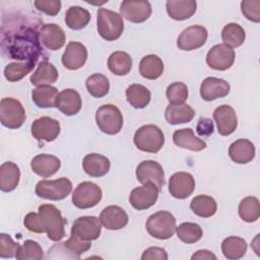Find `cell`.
<instances>
[{
  "instance_id": "cell-50",
  "label": "cell",
  "mask_w": 260,
  "mask_h": 260,
  "mask_svg": "<svg viewBox=\"0 0 260 260\" xmlns=\"http://www.w3.org/2000/svg\"><path fill=\"white\" fill-rule=\"evenodd\" d=\"M23 224L24 226L32 233H37V234H43L44 230L42 228L41 224V219H40V215L38 212H29L24 216L23 219Z\"/></svg>"
},
{
  "instance_id": "cell-33",
  "label": "cell",
  "mask_w": 260,
  "mask_h": 260,
  "mask_svg": "<svg viewBox=\"0 0 260 260\" xmlns=\"http://www.w3.org/2000/svg\"><path fill=\"white\" fill-rule=\"evenodd\" d=\"M58 94V89L55 86L42 85L32 89L31 100L39 108H54Z\"/></svg>"
},
{
  "instance_id": "cell-9",
  "label": "cell",
  "mask_w": 260,
  "mask_h": 260,
  "mask_svg": "<svg viewBox=\"0 0 260 260\" xmlns=\"http://www.w3.org/2000/svg\"><path fill=\"white\" fill-rule=\"evenodd\" d=\"M103 192L100 186L93 182H82L77 185L72 194V203L80 209L91 208L102 199Z\"/></svg>"
},
{
  "instance_id": "cell-8",
  "label": "cell",
  "mask_w": 260,
  "mask_h": 260,
  "mask_svg": "<svg viewBox=\"0 0 260 260\" xmlns=\"http://www.w3.org/2000/svg\"><path fill=\"white\" fill-rule=\"evenodd\" d=\"M26 119L21 103L13 98H4L0 102V121L9 129L20 128Z\"/></svg>"
},
{
  "instance_id": "cell-21",
  "label": "cell",
  "mask_w": 260,
  "mask_h": 260,
  "mask_svg": "<svg viewBox=\"0 0 260 260\" xmlns=\"http://www.w3.org/2000/svg\"><path fill=\"white\" fill-rule=\"evenodd\" d=\"M231 85L222 78L206 77L200 85V95L206 102L224 98L230 93Z\"/></svg>"
},
{
  "instance_id": "cell-18",
  "label": "cell",
  "mask_w": 260,
  "mask_h": 260,
  "mask_svg": "<svg viewBox=\"0 0 260 260\" xmlns=\"http://www.w3.org/2000/svg\"><path fill=\"white\" fill-rule=\"evenodd\" d=\"M213 119L217 126V132L221 136H228L235 132L238 127L236 111L229 105H221L213 112Z\"/></svg>"
},
{
  "instance_id": "cell-24",
  "label": "cell",
  "mask_w": 260,
  "mask_h": 260,
  "mask_svg": "<svg viewBox=\"0 0 260 260\" xmlns=\"http://www.w3.org/2000/svg\"><path fill=\"white\" fill-rule=\"evenodd\" d=\"M81 106L80 94L72 88H66L59 92L56 100V108L65 116L76 115L80 111Z\"/></svg>"
},
{
  "instance_id": "cell-27",
  "label": "cell",
  "mask_w": 260,
  "mask_h": 260,
  "mask_svg": "<svg viewBox=\"0 0 260 260\" xmlns=\"http://www.w3.org/2000/svg\"><path fill=\"white\" fill-rule=\"evenodd\" d=\"M173 141L177 146L192 151H201L206 148V142L196 137L191 128L176 130L173 134Z\"/></svg>"
},
{
  "instance_id": "cell-13",
  "label": "cell",
  "mask_w": 260,
  "mask_h": 260,
  "mask_svg": "<svg viewBox=\"0 0 260 260\" xmlns=\"http://www.w3.org/2000/svg\"><path fill=\"white\" fill-rule=\"evenodd\" d=\"M135 175L138 182L142 184L151 183L155 185L158 190H160L166 183L162 167L155 160L147 159L141 161L136 168Z\"/></svg>"
},
{
  "instance_id": "cell-44",
  "label": "cell",
  "mask_w": 260,
  "mask_h": 260,
  "mask_svg": "<svg viewBox=\"0 0 260 260\" xmlns=\"http://www.w3.org/2000/svg\"><path fill=\"white\" fill-rule=\"evenodd\" d=\"M178 238L186 244H194L198 242L203 235L202 229L195 222H183L176 228Z\"/></svg>"
},
{
  "instance_id": "cell-43",
  "label": "cell",
  "mask_w": 260,
  "mask_h": 260,
  "mask_svg": "<svg viewBox=\"0 0 260 260\" xmlns=\"http://www.w3.org/2000/svg\"><path fill=\"white\" fill-rule=\"evenodd\" d=\"M36 66L35 62H12L5 66L4 68V76L10 82H16L22 79L25 75H27Z\"/></svg>"
},
{
  "instance_id": "cell-16",
  "label": "cell",
  "mask_w": 260,
  "mask_h": 260,
  "mask_svg": "<svg viewBox=\"0 0 260 260\" xmlns=\"http://www.w3.org/2000/svg\"><path fill=\"white\" fill-rule=\"evenodd\" d=\"M60 124L57 120L51 117H41L36 119L30 127V132L34 138L38 141L52 142L60 134Z\"/></svg>"
},
{
  "instance_id": "cell-23",
  "label": "cell",
  "mask_w": 260,
  "mask_h": 260,
  "mask_svg": "<svg viewBox=\"0 0 260 260\" xmlns=\"http://www.w3.org/2000/svg\"><path fill=\"white\" fill-rule=\"evenodd\" d=\"M60 167V159L52 154H38L30 161L32 172L42 178H49L53 176L59 171Z\"/></svg>"
},
{
  "instance_id": "cell-29",
  "label": "cell",
  "mask_w": 260,
  "mask_h": 260,
  "mask_svg": "<svg viewBox=\"0 0 260 260\" xmlns=\"http://www.w3.org/2000/svg\"><path fill=\"white\" fill-rule=\"evenodd\" d=\"M58 79V70L49 61H42L38 65L36 71L31 74L29 81L35 86L50 85Z\"/></svg>"
},
{
  "instance_id": "cell-7",
  "label": "cell",
  "mask_w": 260,
  "mask_h": 260,
  "mask_svg": "<svg viewBox=\"0 0 260 260\" xmlns=\"http://www.w3.org/2000/svg\"><path fill=\"white\" fill-rule=\"evenodd\" d=\"M72 190V184L66 177H61L56 180H42L38 182L35 188L36 194L48 200H62L65 199Z\"/></svg>"
},
{
  "instance_id": "cell-2",
  "label": "cell",
  "mask_w": 260,
  "mask_h": 260,
  "mask_svg": "<svg viewBox=\"0 0 260 260\" xmlns=\"http://www.w3.org/2000/svg\"><path fill=\"white\" fill-rule=\"evenodd\" d=\"M41 224L48 239L53 242H59L65 236V219L61 211L53 204H42L38 208Z\"/></svg>"
},
{
  "instance_id": "cell-5",
  "label": "cell",
  "mask_w": 260,
  "mask_h": 260,
  "mask_svg": "<svg viewBox=\"0 0 260 260\" xmlns=\"http://www.w3.org/2000/svg\"><path fill=\"white\" fill-rule=\"evenodd\" d=\"M145 228L151 237L158 240H168L176 232V218L171 212L160 210L147 218Z\"/></svg>"
},
{
  "instance_id": "cell-35",
  "label": "cell",
  "mask_w": 260,
  "mask_h": 260,
  "mask_svg": "<svg viewBox=\"0 0 260 260\" xmlns=\"http://www.w3.org/2000/svg\"><path fill=\"white\" fill-rule=\"evenodd\" d=\"M127 102L135 109L145 108L151 99V93L148 88L142 84L134 83L127 87L126 91Z\"/></svg>"
},
{
  "instance_id": "cell-36",
  "label": "cell",
  "mask_w": 260,
  "mask_h": 260,
  "mask_svg": "<svg viewBox=\"0 0 260 260\" xmlns=\"http://www.w3.org/2000/svg\"><path fill=\"white\" fill-rule=\"evenodd\" d=\"M221 252L229 260H238L247 252V243L240 237H228L221 243Z\"/></svg>"
},
{
  "instance_id": "cell-4",
  "label": "cell",
  "mask_w": 260,
  "mask_h": 260,
  "mask_svg": "<svg viewBox=\"0 0 260 260\" xmlns=\"http://www.w3.org/2000/svg\"><path fill=\"white\" fill-rule=\"evenodd\" d=\"M96 26L98 32L104 40L116 41L124 30L123 17L115 11L102 7L98 10Z\"/></svg>"
},
{
  "instance_id": "cell-1",
  "label": "cell",
  "mask_w": 260,
  "mask_h": 260,
  "mask_svg": "<svg viewBox=\"0 0 260 260\" xmlns=\"http://www.w3.org/2000/svg\"><path fill=\"white\" fill-rule=\"evenodd\" d=\"M29 22H22L21 19H16V23L7 29V32L2 31V50L7 51L8 58L16 60H26L37 62L42 56V46L40 42V29L29 25Z\"/></svg>"
},
{
  "instance_id": "cell-31",
  "label": "cell",
  "mask_w": 260,
  "mask_h": 260,
  "mask_svg": "<svg viewBox=\"0 0 260 260\" xmlns=\"http://www.w3.org/2000/svg\"><path fill=\"white\" fill-rule=\"evenodd\" d=\"M195 116V111L186 104L169 105L165 112V118L171 125H178L190 122Z\"/></svg>"
},
{
  "instance_id": "cell-15",
  "label": "cell",
  "mask_w": 260,
  "mask_h": 260,
  "mask_svg": "<svg viewBox=\"0 0 260 260\" xmlns=\"http://www.w3.org/2000/svg\"><path fill=\"white\" fill-rule=\"evenodd\" d=\"M158 192L159 190L155 185L151 183H145L131 191L129 202L136 210L148 209L156 202Z\"/></svg>"
},
{
  "instance_id": "cell-39",
  "label": "cell",
  "mask_w": 260,
  "mask_h": 260,
  "mask_svg": "<svg viewBox=\"0 0 260 260\" xmlns=\"http://www.w3.org/2000/svg\"><path fill=\"white\" fill-rule=\"evenodd\" d=\"M221 39L223 45L234 49L243 45L246 39V34L240 24L231 22L223 26L221 30Z\"/></svg>"
},
{
  "instance_id": "cell-26",
  "label": "cell",
  "mask_w": 260,
  "mask_h": 260,
  "mask_svg": "<svg viewBox=\"0 0 260 260\" xmlns=\"http://www.w3.org/2000/svg\"><path fill=\"white\" fill-rule=\"evenodd\" d=\"M229 155L236 164H248L255 157V146L248 139H238L230 145Z\"/></svg>"
},
{
  "instance_id": "cell-48",
  "label": "cell",
  "mask_w": 260,
  "mask_h": 260,
  "mask_svg": "<svg viewBox=\"0 0 260 260\" xmlns=\"http://www.w3.org/2000/svg\"><path fill=\"white\" fill-rule=\"evenodd\" d=\"M19 245L15 243L7 234H0V257L12 258L15 257Z\"/></svg>"
},
{
  "instance_id": "cell-45",
  "label": "cell",
  "mask_w": 260,
  "mask_h": 260,
  "mask_svg": "<svg viewBox=\"0 0 260 260\" xmlns=\"http://www.w3.org/2000/svg\"><path fill=\"white\" fill-rule=\"evenodd\" d=\"M15 258L18 260H42L44 258V252L38 242L26 240L19 246Z\"/></svg>"
},
{
  "instance_id": "cell-19",
  "label": "cell",
  "mask_w": 260,
  "mask_h": 260,
  "mask_svg": "<svg viewBox=\"0 0 260 260\" xmlns=\"http://www.w3.org/2000/svg\"><path fill=\"white\" fill-rule=\"evenodd\" d=\"M40 42L50 51L61 49L66 41L64 30L56 23H47L40 28Z\"/></svg>"
},
{
  "instance_id": "cell-6",
  "label": "cell",
  "mask_w": 260,
  "mask_h": 260,
  "mask_svg": "<svg viewBox=\"0 0 260 260\" xmlns=\"http://www.w3.org/2000/svg\"><path fill=\"white\" fill-rule=\"evenodd\" d=\"M95 123L102 132L108 135H116L123 127V116L118 107L107 104L98 109Z\"/></svg>"
},
{
  "instance_id": "cell-30",
  "label": "cell",
  "mask_w": 260,
  "mask_h": 260,
  "mask_svg": "<svg viewBox=\"0 0 260 260\" xmlns=\"http://www.w3.org/2000/svg\"><path fill=\"white\" fill-rule=\"evenodd\" d=\"M20 171L12 161L3 162L0 167V189L3 192L13 191L19 183Z\"/></svg>"
},
{
  "instance_id": "cell-38",
  "label": "cell",
  "mask_w": 260,
  "mask_h": 260,
  "mask_svg": "<svg viewBox=\"0 0 260 260\" xmlns=\"http://www.w3.org/2000/svg\"><path fill=\"white\" fill-rule=\"evenodd\" d=\"M191 210L200 217H210L214 215L217 209L216 201L208 195L195 196L190 202Z\"/></svg>"
},
{
  "instance_id": "cell-14",
  "label": "cell",
  "mask_w": 260,
  "mask_h": 260,
  "mask_svg": "<svg viewBox=\"0 0 260 260\" xmlns=\"http://www.w3.org/2000/svg\"><path fill=\"white\" fill-rule=\"evenodd\" d=\"M235 58L236 54L234 49L223 44H217L207 52L206 63L213 70L224 71L232 67Z\"/></svg>"
},
{
  "instance_id": "cell-47",
  "label": "cell",
  "mask_w": 260,
  "mask_h": 260,
  "mask_svg": "<svg viewBox=\"0 0 260 260\" xmlns=\"http://www.w3.org/2000/svg\"><path fill=\"white\" fill-rule=\"evenodd\" d=\"M241 11L247 19L258 23L260 21V0L242 1Z\"/></svg>"
},
{
  "instance_id": "cell-53",
  "label": "cell",
  "mask_w": 260,
  "mask_h": 260,
  "mask_svg": "<svg viewBox=\"0 0 260 260\" xmlns=\"http://www.w3.org/2000/svg\"><path fill=\"white\" fill-rule=\"evenodd\" d=\"M191 259L192 260H195V259H206V260H216L217 257L210 251L208 250H198L196 253H194L192 256H191Z\"/></svg>"
},
{
  "instance_id": "cell-32",
  "label": "cell",
  "mask_w": 260,
  "mask_h": 260,
  "mask_svg": "<svg viewBox=\"0 0 260 260\" xmlns=\"http://www.w3.org/2000/svg\"><path fill=\"white\" fill-rule=\"evenodd\" d=\"M164 72L162 60L156 55H146L139 63V73L142 77L154 80L161 76Z\"/></svg>"
},
{
  "instance_id": "cell-52",
  "label": "cell",
  "mask_w": 260,
  "mask_h": 260,
  "mask_svg": "<svg viewBox=\"0 0 260 260\" xmlns=\"http://www.w3.org/2000/svg\"><path fill=\"white\" fill-rule=\"evenodd\" d=\"M214 125L209 118H200L196 125V132L201 137H207L213 133Z\"/></svg>"
},
{
  "instance_id": "cell-46",
  "label": "cell",
  "mask_w": 260,
  "mask_h": 260,
  "mask_svg": "<svg viewBox=\"0 0 260 260\" xmlns=\"http://www.w3.org/2000/svg\"><path fill=\"white\" fill-rule=\"evenodd\" d=\"M166 95L170 105L184 104L188 99V87L183 82H173L167 87Z\"/></svg>"
},
{
  "instance_id": "cell-17",
  "label": "cell",
  "mask_w": 260,
  "mask_h": 260,
  "mask_svg": "<svg viewBox=\"0 0 260 260\" xmlns=\"http://www.w3.org/2000/svg\"><path fill=\"white\" fill-rule=\"evenodd\" d=\"M195 189V179L187 172H178L170 177L169 192L177 199L188 198Z\"/></svg>"
},
{
  "instance_id": "cell-37",
  "label": "cell",
  "mask_w": 260,
  "mask_h": 260,
  "mask_svg": "<svg viewBox=\"0 0 260 260\" xmlns=\"http://www.w3.org/2000/svg\"><path fill=\"white\" fill-rule=\"evenodd\" d=\"M89 20L90 13L80 6H71L65 13V23L73 30L84 28L88 24Z\"/></svg>"
},
{
  "instance_id": "cell-22",
  "label": "cell",
  "mask_w": 260,
  "mask_h": 260,
  "mask_svg": "<svg viewBox=\"0 0 260 260\" xmlns=\"http://www.w3.org/2000/svg\"><path fill=\"white\" fill-rule=\"evenodd\" d=\"M126 211L117 205H110L104 208L100 214L102 224L111 231H117L125 228L128 223Z\"/></svg>"
},
{
  "instance_id": "cell-20",
  "label": "cell",
  "mask_w": 260,
  "mask_h": 260,
  "mask_svg": "<svg viewBox=\"0 0 260 260\" xmlns=\"http://www.w3.org/2000/svg\"><path fill=\"white\" fill-rule=\"evenodd\" d=\"M87 60V50L79 42H70L63 55L62 64L68 70H77L81 68Z\"/></svg>"
},
{
  "instance_id": "cell-42",
  "label": "cell",
  "mask_w": 260,
  "mask_h": 260,
  "mask_svg": "<svg viewBox=\"0 0 260 260\" xmlns=\"http://www.w3.org/2000/svg\"><path fill=\"white\" fill-rule=\"evenodd\" d=\"M85 86L89 94L98 99L107 95L110 90L109 79L101 73H94L88 76L85 80Z\"/></svg>"
},
{
  "instance_id": "cell-11",
  "label": "cell",
  "mask_w": 260,
  "mask_h": 260,
  "mask_svg": "<svg viewBox=\"0 0 260 260\" xmlns=\"http://www.w3.org/2000/svg\"><path fill=\"white\" fill-rule=\"evenodd\" d=\"M207 29L202 25H191L185 28L177 39V46L182 51H193L201 48L207 41Z\"/></svg>"
},
{
  "instance_id": "cell-10",
  "label": "cell",
  "mask_w": 260,
  "mask_h": 260,
  "mask_svg": "<svg viewBox=\"0 0 260 260\" xmlns=\"http://www.w3.org/2000/svg\"><path fill=\"white\" fill-rule=\"evenodd\" d=\"M102 232L100 218L92 215L80 216L76 218L71 228V235L82 241L96 240Z\"/></svg>"
},
{
  "instance_id": "cell-49",
  "label": "cell",
  "mask_w": 260,
  "mask_h": 260,
  "mask_svg": "<svg viewBox=\"0 0 260 260\" xmlns=\"http://www.w3.org/2000/svg\"><path fill=\"white\" fill-rule=\"evenodd\" d=\"M34 4L39 11L49 16H55L61 10V1L59 0H37Z\"/></svg>"
},
{
  "instance_id": "cell-3",
  "label": "cell",
  "mask_w": 260,
  "mask_h": 260,
  "mask_svg": "<svg viewBox=\"0 0 260 260\" xmlns=\"http://www.w3.org/2000/svg\"><path fill=\"white\" fill-rule=\"evenodd\" d=\"M133 142L141 151L156 153L165 144V134L156 125H143L136 130Z\"/></svg>"
},
{
  "instance_id": "cell-40",
  "label": "cell",
  "mask_w": 260,
  "mask_h": 260,
  "mask_svg": "<svg viewBox=\"0 0 260 260\" xmlns=\"http://www.w3.org/2000/svg\"><path fill=\"white\" fill-rule=\"evenodd\" d=\"M53 247L60 251L67 252L69 258L79 259L81 254H83L84 252L90 249L91 244L89 241H82L71 235L66 242L60 243L58 245H54Z\"/></svg>"
},
{
  "instance_id": "cell-51",
  "label": "cell",
  "mask_w": 260,
  "mask_h": 260,
  "mask_svg": "<svg viewBox=\"0 0 260 260\" xmlns=\"http://www.w3.org/2000/svg\"><path fill=\"white\" fill-rule=\"evenodd\" d=\"M169 258L168 253L166 252L165 249L159 248V247H149L146 250H144L141 259L142 260H153V259H158V260H167Z\"/></svg>"
},
{
  "instance_id": "cell-25",
  "label": "cell",
  "mask_w": 260,
  "mask_h": 260,
  "mask_svg": "<svg viewBox=\"0 0 260 260\" xmlns=\"http://www.w3.org/2000/svg\"><path fill=\"white\" fill-rule=\"evenodd\" d=\"M82 168L89 177L100 178L108 174L111 168V162L105 155L100 153H89L83 157Z\"/></svg>"
},
{
  "instance_id": "cell-41",
  "label": "cell",
  "mask_w": 260,
  "mask_h": 260,
  "mask_svg": "<svg viewBox=\"0 0 260 260\" xmlns=\"http://www.w3.org/2000/svg\"><path fill=\"white\" fill-rule=\"evenodd\" d=\"M239 215L246 222H254L260 216V205L258 198L248 196L241 200L239 204Z\"/></svg>"
},
{
  "instance_id": "cell-12",
  "label": "cell",
  "mask_w": 260,
  "mask_h": 260,
  "mask_svg": "<svg viewBox=\"0 0 260 260\" xmlns=\"http://www.w3.org/2000/svg\"><path fill=\"white\" fill-rule=\"evenodd\" d=\"M151 12V5L148 1L124 0L120 5V15L133 23L144 22Z\"/></svg>"
},
{
  "instance_id": "cell-28",
  "label": "cell",
  "mask_w": 260,
  "mask_h": 260,
  "mask_svg": "<svg viewBox=\"0 0 260 260\" xmlns=\"http://www.w3.org/2000/svg\"><path fill=\"white\" fill-rule=\"evenodd\" d=\"M169 16L175 20H185L190 18L197 9L194 0H170L166 4Z\"/></svg>"
},
{
  "instance_id": "cell-34",
  "label": "cell",
  "mask_w": 260,
  "mask_h": 260,
  "mask_svg": "<svg viewBox=\"0 0 260 260\" xmlns=\"http://www.w3.org/2000/svg\"><path fill=\"white\" fill-rule=\"evenodd\" d=\"M108 68L114 75H127L132 68V58L126 52L116 51L108 59Z\"/></svg>"
}]
</instances>
